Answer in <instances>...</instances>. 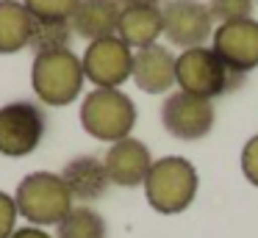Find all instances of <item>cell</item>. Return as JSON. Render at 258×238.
Here are the masks:
<instances>
[{
	"instance_id": "cell-1",
	"label": "cell",
	"mask_w": 258,
	"mask_h": 238,
	"mask_svg": "<svg viewBox=\"0 0 258 238\" xmlns=\"http://www.w3.org/2000/svg\"><path fill=\"white\" fill-rule=\"evenodd\" d=\"M197 186L200 177L189 158L180 155H164V158L153 161L150 172L145 180V197L153 210L164 216L183 213L197 197Z\"/></svg>"
},
{
	"instance_id": "cell-2",
	"label": "cell",
	"mask_w": 258,
	"mask_h": 238,
	"mask_svg": "<svg viewBox=\"0 0 258 238\" xmlns=\"http://www.w3.org/2000/svg\"><path fill=\"white\" fill-rule=\"evenodd\" d=\"M84 64L81 55L73 50H53V53H36L31 64V86L34 94L50 108H64L75 103L84 92Z\"/></svg>"
},
{
	"instance_id": "cell-3",
	"label": "cell",
	"mask_w": 258,
	"mask_h": 238,
	"mask_svg": "<svg viewBox=\"0 0 258 238\" xmlns=\"http://www.w3.org/2000/svg\"><path fill=\"white\" fill-rule=\"evenodd\" d=\"M244 77L247 75L230 69L208 44L180 50L178 58H175V83H178V89L206 100L236 92L244 83Z\"/></svg>"
},
{
	"instance_id": "cell-4",
	"label": "cell",
	"mask_w": 258,
	"mask_h": 238,
	"mask_svg": "<svg viewBox=\"0 0 258 238\" xmlns=\"http://www.w3.org/2000/svg\"><path fill=\"white\" fill-rule=\"evenodd\" d=\"M17 210L28 224L34 227H56L64 216L73 210L75 199L67 183L56 172H31L20 180L14 191Z\"/></svg>"
},
{
	"instance_id": "cell-5",
	"label": "cell",
	"mask_w": 258,
	"mask_h": 238,
	"mask_svg": "<svg viewBox=\"0 0 258 238\" xmlns=\"http://www.w3.org/2000/svg\"><path fill=\"white\" fill-rule=\"evenodd\" d=\"M81 127L97 141H122L134 133L136 105L122 89H92L81 100Z\"/></svg>"
},
{
	"instance_id": "cell-6",
	"label": "cell",
	"mask_w": 258,
	"mask_h": 238,
	"mask_svg": "<svg viewBox=\"0 0 258 238\" xmlns=\"http://www.w3.org/2000/svg\"><path fill=\"white\" fill-rule=\"evenodd\" d=\"M47 130V116L36 103L14 100L0 105V155L25 158L42 144Z\"/></svg>"
},
{
	"instance_id": "cell-7",
	"label": "cell",
	"mask_w": 258,
	"mask_h": 238,
	"mask_svg": "<svg viewBox=\"0 0 258 238\" xmlns=\"http://www.w3.org/2000/svg\"><path fill=\"white\" fill-rule=\"evenodd\" d=\"M217 122L214 100L197 97L183 89H175L161 103V125L178 141H200L211 133Z\"/></svg>"
},
{
	"instance_id": "cell-8",
	"label": "cell",
	"mask_w": 258,
	"mask_h": 238,
	"mask_svg": "<svg viewBox=\"0 0 258 238\" xmlns=\"http://www.w3.org/2000/svg\"><path fill=\"white\" fill-rule=\"evenodd\" d=\"M161 22L167 42L178 50L203 47L217 28L208 3L203 0H167L161 6Z\"/></svg>"
},
{
	"instance_id": "cell-9",
	"label": "cell",
	"mask_w": 258,
	"mask_h": 238,
	"mask_svg": "<svg viewBox=\"0 0 258 238\" xmlns=\"http://www.w3.org/2000/svg\"><path fill=\"white\" fill-rule=\"evenodd\" d=\"M84 75L95 89H119L125 81H131L134 72V50L119 36L97 39L89 42L81 55Z\"/></svg>"
},
{
	"instance_id": "cell-10",
	"label": "cell",
	"mask_w": 258,
	"mask_h": 238,
	"mask_svg": "<svg viewBox=\"0 0 258 238\" xmlns=\"http://www.w3.org/2000/svg\"><path fill=\"white\" fill-rule=\"evenodd\" d=\"M211 50L230 66V69L252 72L258 66V20H233L219 22L211 36Z\"/></svg>"
},
{
	"instance_id": "cell-11",
	"label": "cell",
	"mask_w": 258,
	"mask_h": 238,
	"mask_svg": "<svg viewBox=\"0 0 258 238\" xmlns=\"http://www.w3.org/2000/svg\"><path fill=\"white\" fill-rule=\"evenodd\" d=\"M103 164H106L111 186L136 188V186H145L147 172L153 166V155L145 141L128 136L122 141L108 144V152L103 155Z\"/></svg>"
},
{
	"instance_id": "cell-12",
	"label": "cell",
	"mask_w": 258,
	"mask_h": 238,
	"mask_svg": "<svg viewBox=\"0 0 258 238\" xmlns=\"http://www.w3.org/2000/svg\"><path fill=\"white\" fill-rule=\"evenodd\" d=\"M175 58L178 55L167 44H150V47L134 50V72L131 81L145 94H169L175 83Z\"/></svg>"
},
{
	"instance_id": "cell-13",
	"label": "cell",
	"mask_w": 258,
	"mask_h": 238,
	"mask_svg": "<svg viewBox=\"0 0 258 238\" xmlns=\"http://www.w3.org/2000/svg\"><path fill=\"white\" fill-rule=\"evenodd\" d=\"M58 175L64 177L73 199L81 205H89V202H95V199H100L103 194L108 191V186H111L106 164H103V158H97V155H75L73 161L64 164V169L58 172Z\"/></svg>"
},
{
	"instance_id": "cell-14",
	"label": "cell",
	"mask_w": 258,
	"mask_h": 238,
	"mask_svg": "<svg viewBox=\"0 0 258 238\" xmlns=\"http://www.w3.org/2000/svg\"><path fill=\"white\" fill-rule=\"evenodd\" d=\"M119 14H122L119 0H81L70 25H73L75 36L86 39V42H97V39L117 36Z\"/></svg>"
},
{
	"instance_id": "cell-15",
	"label": "cell",
	"mask_w": 258,
	"mask_h": 238,
	"mask_svg": "<svg viewBox=\"0 0 258 238\" xmlns=\"http://www.w3.org/2000/svg\"><path fill=\"white\" fill-rule=\"evenodd\" d=\"M117 36L128 44L131 50H142L158 44V36H164L161 9L156 6H128L119 14Z\"/></svg>"
},
{
	"instance_id": "cell-16",
	"label": "cell",
	"mask_w": 258,
	"mask_h": 238,
	"mask_svg": "<svg viewBox=\"0 0 258 238\" xmlns=\"http://www.w3.org/2000/svg\"><path fill=\"white\" fill-rule=\"evenodd\" d=\"M34 17L23 0H0V55H14L31 42Z\"/></svg>"
},
{
	"instance_id": "cell-17",
	"label": "cell",
	"mask_w": 258,
	"mask_h": 238,
	"mask_svg": "<svg viewBox=\"0 0 258 238\" xmlns=\"http://www.w3.org/2000/svg\"><path fill=\"white\" fill-rule=\"evenodd\" d=\"M56 238H108V227L92 205H73V210L56 224Z\"/></svg>"
},
{
	"instance_id": "cell-18",
	"label": "cell",
	"mask_w": 258,
	"mask_h": 238,
	"mask_svg": "<svg viewBox=\"0 0 258 238\" xmlns=\"http://www.w3.org/2000/svg\"><path fill=\"white\" fill-rule=\"evenodd\" d=\"M73 25L64 20H34L28 47L34 53H53V50H67L73 42Z\"/></svg>"
},
{
	"instance_id": "cell-19",
	"label": "cell",
	"mask_w": 258,
	"mask_h": 238,
	"mask_svg": "<svg viewBox=\"0 0 258 238\" xmlns=\"http://www.w3.org/2000/svg\"><path fill=\"white\" fill-rule=\"evenodd\" d=\"M81 0H23L34 20H64L70 22Z\"/></svg>"
},
{
	"instance_id": "cell-20",
	"label": "cell",
	"mask_w": 258,
	"mask_h": 238,
	"mask_svg": "<svg viewBox=\"0 0 258 238\" xmlns=\"http://www.w3.org/2000/svg\"><path fill=\"white\" fill-rule=\"evenodd\" d=\"M255 0H208V11H211L214 22H233V20H247L252 14Z\"/></svg>"
},
{
	"instance_id": "cell-21",
	"label": "cell",
	"mask_w": 258,
	"mask_h": 238,
	"mask_svg": "<svg viewBox=\"0 0 258 238\" xmlns=\"http://www.w3.org/2000/svg\"><path fill=\"white\" fill-rule=\"evenodd\" d=\"M17 219H20V210H17V202H14V194L0 191V238L14 235Z\"/></svg>"
},
{
	"instance_id": "cell-22",
	"label": "cell",
	"mask_w": 258,
	"mask_h": 238,
	"mask_svg": "<svg viewBox=\"0 0 258 238\" xmlns=\"http://www.w3.org/2000/svg\"><path fill=\"white\" fill-rule=\"evenodd\" d=\"M241 175L258 188V133L247 138V144L241 147Z\"/></svg>"
},
{
	"instance_id": "cell-23",
	"label": "cell",
	"mask_w": 258,
	"mask_h": 238,
	"mask_svg": "<svg viewBox=\"0 0 258 238\" xmlns=\"http://www.w3.org/2000/svg\"><path fill=\"white\" fill-rule=\"evenodd\" d=\"M12 238H56V235H50V232H47L45 227L23 224V227H17V230H14V235H12Z\"/></svg>"
},
{
	"instance_id": "cell-24",
	"label": "cell",
	"mask_w": 258,
	"mask_h": 238,
	"mask_svg": "<svg viewBox=\"0 0 258 238\" xmlns=\"http://www.w3.org/2000/svg\"><path fill=\"white\" fill-rule=\"evenodd\" d=\"M164 3H167V0H119L122 9H128V6H156V9H161Z\"/></svg>"
}]
</instances>
